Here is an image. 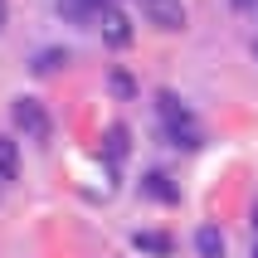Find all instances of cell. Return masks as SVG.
Returning <instances> with one entry per match:
<instances>
[{"mask_svg": "<svg viewBox=\"0 0 258 258\" xmlns=\"http://www.w3.org/2000/svg\"><path fill=\"white\" fill-rule=\"evenodd\" d=\"M253 258H258V248H253Z\"/></svg>", "mask_w": 258, "mask_h": 258, "instance_id": "18", "label": "cell"}, {"mask_svg": "<svg viewBox=\"0 0 258 258\" xmlns=\"http://www.w3.org/2000/svg\"><path fill=\"white\" fill-rule=\"evenodd\" d=\"M102 142H107V146H102V156L112 161V166H117V161H122V156L132 151V137H127V127H107V137H102Z\"/></svg>", "mask_w": 258, "mask_h": 258, "instance_id": "10", "label": "cell"}, {"mask_svg": "<svg viewBox=\"0 0 258 258\" xmlns=\"http://www.w3.org/2000/svg\"><path fill=\"white\" fill-rule=\"evenodd\" d=\"M15 175H20V146L0 137V180H15Z\"/></svg>", "mask_w": 258, "mask_h": 258, "instance_id": "11", "label": "cell"}, {"mask_svg": "<svg viewBox=\"0 0 258 258\" xmlns=\"http://www.w3.org/2000/svg\"><path fill=\"white\" fill-rule=\"evenodd\" d=\"M63 63H69V54L54 44V49H39V54L29 58V73H39V78H44V73H58Z\"/></svg>", "mask_w": 258, "mask_h": 258, "instance_id": "8", "label": "cell"}, {"mask_svg": "<svg viewBox=\"0 0 258 258\" xmlns=\"http://www.w3.org/2000/svg\"><path fill=\"white\" fill-rule=\"evenodd\" d=\"M142 195H146V200H161V205H175V200H180V190L171 185V175H161V171H146Z\"/></svg>", "mask_w": 258, "mask_h": 258, "instance_id": "6", "label": "cell"}, {"mask_svg": "<svg viewBox=\"0 0 258 258\" xmlns=\"http://www.w3.org/2000/svg\"><path fill=\"white\" fill-rule=\"evenodd\" d=\"M10 117H15V127L25 132V137H34V142L49 137V112H44L39 98H15L10 102Z\"/></svg>", "mask_w": 258, "mask_h": 258, "instance_id": "2", "label": "cell"}, {"mask_svg": "<svg viewBox=\"0 0 258 258\" xmlns=\"http://www.w3.org/2000/svg\"><path fill=\"white\" fill-rule=\"evenodd\" d=\"M195 248H200V258H224V239H219L215 224H200L195 229Z\"/></svg>", "mask_w": 258, "mask_h": 258, "instance_id": "9", "label": "cell"}, {"mask_svg": "<svg viewBox=\"0 0 258 258\" xmlns=\"http://www.w3.org/2000/svg\"><path fill=\"white\" fill-rule=\"evenodd\" d=\"M98 5H102V10H112V5H117V0H98Z\"/></svg>", "mask_w": 258, "mask_h": 258, "instance_id": "15", "label": "cell"}, {"mask_svg": "<svg viewBox=\"0 0 258 258\" xmlns=\"http://www.w3.org/2000/svg\"><path fill=\"white\" fill-rule=\"evenodd\" d=\"M253 58H258V39H253Z\"/></svg>", "mask_w": 258, "mask_h": 258, "instance_id": "17", "label": "cell"}, {"mask_svg": "<svg viewBox=\"0 0 258 258\" xmlns=\"http://www.w3.org/2000/svg\"><path fill=\"white\" fill-rule=\"evenodd\" d=\"M58 15L69 20V25H102V5L98 0H58Z\"/></svg>", "mask_w": 258, "mask_h": 258, "instance_id": "5", "label": "cell"}, {"mask_svg": "<svg viewBox=\"0 0 258 258\" xmlns=\"http://www.w3.org/2000/svg\"><path fill=\"white\" fill-rule=\"evenodd\" d=\"M142 15L156 29H166V34L185 29V5H180V0H142Z\"/></svg>", "mask_w": 258, "mask_h": 258, "instance_id": "3", "label": "cell"}, {"mask_svg": "<svg viewBox=\"0 0 258 258\" xmlns=\"http://www.w3.org/2000/svg\"><path fill=\"white\" fill-rule=\"evenodd\" d=\"M253 229H258V205H253Z\"/></svg>", "mask_w": 258, "mask_h": 258, "instance_id": "16", "label": "cell"}, {"mask_svg": "<svg viewBox=\"0 0 258 258\" xmlns=\"http://www.w3.org/2000/svg\"><path fill=\"white\" fill-rule=\"evenodd\" d=\"M132 244L142 248V253H161V258H171V253H175V239H171V234H156V229L132 234Z\"/></svg>", "mask_w": 258, "mask_h": 258, "instance_id": "7", "label": "cell"}, {"mask_svg": "<svg viewBox=\"0 0 258 258\" xmlns=\"http://www.w3.org/2000/svg\"><path fill=\"white\" fill-rule=\"evenodd\" d=\"M98 34H102V44H107V49H127L132 44V25H127V15L117 10H102V25H98Z\"/></svg>", "mask_w": 258, "mask_h": 258, "instance_id": "4", "label": "cell"}, {"mask_svg": "<svg viewBox=\"0 0 258 258\" xmlns=\"http://www.w3.org/2000/svg\"><path fill=\"white\" fill-rule=\"evenodd\" d=\"M156 112H161V122H166V137H171L175 146L195 151V146L205 142V137H200V122L185 112V102L175 98V93H161V98H156Z\"/></svg>", "mask_w": 258, "mask_h": 258, "instance_id": "1", "label": "cell"}, {"mask_svg": "<svg viewBox=\"0 0 258 258\" xmlns=\"http://www.w3.org/2000/svg\"><path fill=\"white\" fill-rule=\"evenodd\" d=\"M5 20H10V0H0V29H5Z\"/></svg>", "mask_w": 258, "mask_h": 258, "instance_id": "14", "label": "cell"}, {"mask_svg": "<svg viewBox=\"0 0 258 258\" xmlns=\"http://www.w3.org/2000/svg\"><path fill=\"white\" fill-rule=\"evenodd\" d=\"M234 5H239V10H248V15L258 20V0H234Z\"/></svg>", "mask_w": 258, "mask_h": 258, "instance_id": "13", "label": "cell"}, {"mask_svg": "<svg viewBox=\"0 0 258 258\" xmlns=\"http://www.w3.org/2000/svg\"><path fill=\"white\" fill-rule=\"evenodd\" d=\"M107 88H112V98H122V102L137 98V78H132L127 69H112V73H107Z\"/></svg>", "mask_w": 258, "mask_h": 258, "instance_id": "12", "label": "cell"}]
</instances>
